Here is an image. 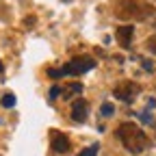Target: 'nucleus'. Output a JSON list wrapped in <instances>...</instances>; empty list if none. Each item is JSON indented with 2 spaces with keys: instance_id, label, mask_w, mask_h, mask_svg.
I'll list each match as a JSON object with an SVG mask.
<instances>
[{
  "instance_id": "nucleus-8",
  "label": "nucleus",
  "mask_w": 156,
  "mask_h": 156,
  "mask_svg": "<svg viewBox=\"0 0 156 156\" xmlns=\"http://www.w3.org/2000/svg\"><path fill=\"white\" fill-rule=\"evenodd\" d=\"M61 93H63V98H72V95H76V93H83V85H80V83L65 85V87L61 89Z\"/></svg>"
},
{
  "instance_id": "nucleus-18",
  "label": "nucleus",
  "mask_w": 156,
  "mask_h": 156,
  "mask_svg": "<svg viewBox=\"0 0 156 156\" xmlns=\"http://www.w3.org/2000/svg\"><path fill=\"white\" fill-rule=\"evenodd\" d=\"M154 26H156V22H154Z\"/></svg>"
},
{
  "instance_id": "nucleus-14",
  "label": "nucleus",
  "mask_w": 156,
  "mask_h": 156,
  "mask_svg": "<svg viewBox=\"0 0 156 156\" xmlns=\"http://www.w3.org/2000/svg\"><path fill=\"white\" fill-rule=\"evenodd\" d=\"M58 93H61V87H56V85H54V87L50 89V100H54V98H58Z\"/></svg>"
},
{
  "instance_id": "nucleus-9",
  "label": "nucleus",
  "mask_w": 156,
  "mask_h": 156,
  "mask_svg": "<svg viewBox=\"0 0 156 156\" xmlns=\"http://www.w3.org/2000/svg\"><path fill=\"white\" fill-rule=\"evenodd\" d=\"M98 150H100V145L98 143H93V145H89V147H85L78 156H98Z\"/></svg>"
},
{
  "instance_id": "nucleus-10",
  "label": "nucleus",
  "mask_w": 156,
  "mask_h": 156,
  "mask_svg": "<svg viewBox=\"0 0 156 156\" xmlns=\"http://www.w3.org/2000/svg\"><path fill=\"white\" fill-rule=\"evenodd\" d=\"M0 102H2V106H5V108H11V106L15 104V95H13V93H5Z\"/></svg>"
},
{
  "instance_id": "nucleus-16",
  "label": "nucleus",
  "mask_w": 156,
  "mask_h": 156,
  "mask_svg": "<svg viewBox=\"0 0 156 156\" xmlns=\"http://www.w3.org/2000/svg\"><path fill=\"white\" fill-rule=\"evenodd\" d=\"M0 72H2V61H0Z\"/></svg>"
},
{
  "instance_id": "nucleus-7",
  "label": "nucleus",
  "mask_w": 156,
  "mask_h": 156,
  "mask_svg": "<svg viewBox=\"0 0 156 156\" xmlns=\"http://www.w3.org/2000/svg\"><path fill=\"white\" fill-rule=\"evenodd\" d=\"M87 115H89V104H87V100L78 98V100L72 102V119H74V122L83 124V122L87 119Z\"/></svg>"
},
{
  "instance_id": "nucleus-5",
  "label": "nucleus",
  "mask_w": 156,
  "mask_h": 156,
  "mask_svg": "<svg viewBox=\"0 0 156 156\" xmlns=\"http://www.w3.org/2000/svg\"><path fill=\"white\" fill-rule=\"evenodd\" d=\"M50 145L56 154H67L72 143H69V136L61 130H50Z\"/></svg>"
},
{
  "instance_id": "nucleus-17",
  "label": "nucleus",
  "mask_w": 156,
  "mask_h": 156,
  "mask_svg": "<svg viewBox=\"0 0 156 156\" xmlns=\"http://www.w3.org/2000/svg\"><path fill=\"white\" fill-rule=\"evenodd\" d=\"M65 2H69V0H65Z\"/></svg>"
},
{
  "instance_id": "nucleus-1",
  "label": "nucleus",
  "mask_w": 156,
  "mask_h": 156,
  "mask_svg": "<svg viewBox=\"0 0 156 156\" xmlns=\"http://www.w3.org/2000/svg\"><path fill=\"white\" fill-rule=\"evenodd\" d=\"M117 136H119L122 145L130 152V154H141L150 147V136L136 126L134 122H124L117 128Z\"/></svg>"
},
{
  "instance_id": "nucleus-19",
  "label": "nucleus",
  "mask_w": 156,
  "mask_h": 156,
  "mask_svg": "<svg viewBox=\"0 0 156 156\" xmlns=\"http://www.w3.org/2000/svg\"><path fill=\"white\" fill-rule=\"evenodd\" d=\"M154 128H156V124H154Z\"/></svg>"
},
{
  "instance_id": "nucleus-12",
  "label": "nucleus",
  "mask_w": 156,
  "mask_h": 156,
  "mask_svg": "<svg viewBox=\"0 0 156 156\" xmlns=\"http://www.w3.org/2000/svg\"><path fill=\"white\" fill-rule=\"evenodd\" d=\"M113 111H115V106H113L111 102H104V104H102V115H104V117H111Z\"/></svg>"
},
{
  "instance_id": "nucleus-2",
  "label": "nucleus",
  "mask_w": 156,
  "mask_h": 156,
  "mask_svg": "<svg viewBox=\"0 0 156 156\" xmlns=\"http://www.w3.org/2000/svg\"><path fill=\"white\" fill-rule=\"evenodd\" d=\"M156 13V9L143 0H119L115 7V17L119 20H147Z\"/></svg>"
},
{
  "instance_id": "nucleus-11",
  "label": "nucleus",
  "mask_w": 156,
  "mask_h": 156,
  "mask_svg": "<svg viewBox=\"0 0 156 156\" xmlns=\"http://www.w3.org/2000/svg\"><path fill=\"white\" fill-rule=\"evenodd\" d=\"M145 46H147V50H150L152 54H156V35L147 37V41H145Z\"/></svg>"
},
{
  "instance_id": "nucleus-6",
  "label": "nucleus",
  "mask_w": 156,
  "mask_h": 156,
  "mask_svg": "<svg viewBox=\"0 0 156 156\" xmlns=\"http://www.w3.org/2000/svg\"><path fill=\"white\" fill-rule=\"evenodd\" d=\"M132 35H134V26H130V24L117 26V30H115V39H117V44H119L124 50H128L132 46Z\"/></svg>"
},
{
  "instance_id": "nucleus-4",
  "label": "nucleus",
  "mask_w": 156,
  "mask_h": 156,
  "mask_svg": "<svg viewBox=\"0 0 156 156\" xmlns=\"http://www.w3.org/2000/svg\"><path fill=\"white\" fill-rule=\"evenodd\" d=\"M139 93H141V87L136 83H132V80H122L119 85H115V89H113V95L117 98V100L126 102V104L134 102Z\"/></svg>"
},
{
  "instance_id": "nucleus-13",
  "label": "nucleus",
  "mask_w": 156,
  "mask_h": 156,
  "mask_svg": "<svg viewBox=\"0 0 156 156\" xmlns=\"http://www.w3.org/2000/svg\"><path fill=\"white\" fill-rule=\"evenodd\" d=\"M35 24H37V17H35V15H28V17L24 20V26H26V28H33Z\"/></svg>"
},
{
  "instance_id": "nucleus-3",
  "label": "nucleus",
  "mask_w": 156,
  "mask_h": 156,
  "mask_svg": "<svg viewBox=\"0 0 156 156\" xmlns=\"http://www.w3.org/2000/svg\"><path fill=\"white\" fill-rule=\"evenodd\" d=\"M95 67V61L91 56H74L69 63H65L61 69H48L50 78H58V76H80L89 69Z\"/></svg>"
},
{
  "instance_id": "nucleus-15",
  "label": "nucleus",
  "mask_w": 156,
  "mask_h": 156,
  "mask_svg": "<svg viewBox=\"0 0 156 156\" xmlns=\"http://www.w3.org/2000/svg\"><path fill=\"white\" fill-rule=\"evenodd\" d=\"M139 117H141V122H143V124H150V122H152V117H150L145 111H143V113H139Z\"/></svg>"
}]
</instances>
